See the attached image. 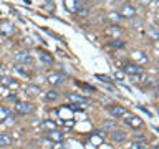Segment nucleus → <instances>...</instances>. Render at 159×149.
Returning a JSON list of instances; mask_svg holds the SVG:
<instances>
[{
	"label": "nucleus",
	"instance_id": "obj_1",
	"mask_svg": "<svg viewBox=\"0 0 159 149\" xmlns=\"http://www.w3.org/2000/svg\"><path fill=\"white\" fill-rule=\"evenodd\" d=\"M119 13H121V17L133 18L134 15H136V8H134L131 3H124L123 7H121V10H119Z\"/></svg>",
	"mask_w": 159,
	"mask_h": 149
},
{
	"label": "nucleus",
	"instance_id": "obj_2",
	"mask_svg": "<svg viewBox=\"0 0 159 149\" xmlns=\"http://www.w3.org/2000/svg\"><path fill=\"white\" fill-rule=\"evenodd\" d=\"M13 60H15L17 63L27 65V63H32V55H30L28 52H18V53H15Z\"/></svg>",
	"mask_w": 159,
	"mask_h": 149
},
{
	"label": "nucleus",
	"instance_id": "obj_3",
	"mask_svg": "<svg viewBox=\"0 0 159 149\" xmlns=\"http://www.w3.org/2000/svg\"><path fill=\"white\" fill-rule=\"evenodd\" d=\"M108 111H109V114H111V116H114V118H123V116H126V109H124L123 106H118V104L109 106Z\"/></svg>",
	"mask_w": 159,
	"mask_h": 149
},
{
	"label": "nucleus",
	"instance_id": "obj_4",
	"mask_svg": "<svg viewBox=\"0 0 159 149\" xmlns=\"http://www.w3.org/2000/svg\"><path fill=\"white\" fill-rule=\"evenodd\" d=\"M15 109H17V111H18L20 114H27V113H32V111H33V104H32V103L20 101V103H17Z\"/></svg>",
	"mask_w": 159,
	"mask_h": 149
},
{
	"label": "nucleus",
	"instance_id": "obj_5",
	"mask_svg": "<svg viewBox=\"0 0 159 149\" xmlns=\"http://www.w3.org/2000/svg\"><path fill=\"white\" fill-rule=\"evenodd\" d=\"M66 99H68V101H71V103H76V104H88V98L81 96V94L70 93L68 96H66Z\"/></svg>",
	"mask_w": 159,
	"mask_h": 149
},
{
	"label": "nucleus",
	"instance_id": "obj_6",
	"mask_svg": "<svg viewBox=\"0 0 159 149\" xmlns=\"http://www.w3.org/2000/svg\"><path fill=\"white\" fill-rule=\"evenodd\" d=\"M124 71L128 74H138V73H144V68L139 66V65H134V63H128L124 66Z\"/></svg>",
	"mask_w": 159,
	"mask_h": 149
},
{
	"label": "nucleus",
	"instance_id": "obj_7",
	"mask_svg": "<svg viewBox=\"0 0 159 149\" xmlns=\"http://www.w3.org/2000/svg\"><path fill=\"white\" fill-rule=\"evenodd\" d=\"M65 79H66V78H65V74H61V73H52L48 76V81L52 84H55V86H57V84H61Z\"/></svg>",
	"mask_w": 159,
	"mask_h": 149
},
{
	"label": "nucleus",
	"instance_id": "obj_8",
	"mask_svg": "<svg viewBox=\"0 0 159 149\" xmlns=\"http://www.w3.org/2000/svg\"><path fill=\"white\" fill-rule=\"evenodd\" d=\"M111 139L114 142H123L126 139V133L121 131V129H113L111 131Z\"/></svg>",
	"mask_w": 159,
	"mask_h": 149
},
{
	"label": "nucleus",
	"instance_id": "obj_9",
	"mask_svg": "<svg viewBox=\"0 0 159 149\" xmlns=\"http://www.w3.org/2000/svg\"><path fill=\"white\" fill-rule=\"evenodd\" d=\"M38 58H40V61H43L45 65H53V56H52V55H48L47 52H40Z\"/></svg>",
	"mask_w": 159,
	"mask_h": 149
},
{
	"label": "nucleus",
	"instance_id": "obj_10",
	"mask_svg": "<svg viewBox=\"0 0 159 149\" xmlns=\"http://www.w3.org/2000/svg\"><path fill=\"white\" fill-rule=\"evenodd\" d=\"M48 138L52 139V141H63V133L57 131V129H52V131H48Z\"/></svg>",
	"mask_w": 159,
	"mask_h": 149
},
{
	"label": "nucleus",
	"instance_id": "obj_11",
	"mask_svg": "<svg viewBox=\"0 0 159 149\" xmlns=\"http://www.w3.org/2000/svg\"><path fill=\"white\" fill-rule=\"evenodd\" d=\"M12 144V138L8 134H0V147H8Z\"/></svg>",
	"mask_w": 159,
	"mask_h": 149
},
{
	"label": "nucleus",
	"instance_id": "obj_12",
	"mask_svg": "<svg viewBox=\"0 0 159 149\" xmlns=\"http://www.w3.org/2000/svg\"><path fill=\"white\" fill-rule=\"evenodd\" d=\"M10 27V22L8 20H2V22H0V30H2L3 33H7V35H10L13 32V28H8Z\"/></svg>",
	"mask_w": 159,
	"mask_h": 149
},
{
	"label": "nucleus",
	"instance_id": "obj_13",
	"mask_svg": "<svg viewBox=\"0 0 159 149\" xmlns=\"http://www.w3.org/2000/svg\"><path fill=\"white\" fill-rule=\"evenodd\" d=\"M65 5H68V8L71 10V12H76L80 8V2L78 0H65Z\"/></svg>",
	"mask_w": 159,
	"mask_h": 149
},
{
	"label": "nucleus",
	"instance_id": "obj_14",
	"mask_svg": "<svg viewBox=\"0 0 159 149\" xmlns=\"http://www.w3.org/2000/svg\"><path fill=\"white\" fill-rule=\"evenodd\" d=\"M10 118V109L0 106V121H5V119Z\"/></svg>",
	"mask_w": 159,
	"mask_h": 149
},
{
	"label": "nucleus",
	"instance_id": "obj_15",
	"mask_svg": "<svg viewBox=\"0 0 159 149\" xmlns=\"http://www.w3.org/2000/svg\"><path fill=\"white\" fill-rule=\"evenodd\" d=\"M148 35L151 37L152 40H159V28H156V27H151L148 30Z\"/></svg>",
	"mask_w": 159,
	"mask_h": 149
},
{
	"label": "nucleus",
	"instance_id": "obj_16",
	"mask_svg": "<svg viewBox=\"0 0 159 149\" xmlns=\"http://www.w3.org/2000/svg\"><path fill=\"white\" fill-rule=\"evenodd\" d=\"M45 99H47V101H55V99H58V93L55 91V89H52V91H48L45 94Z\"/></svg>",
	"mask_w": 159,
	"mask_h": 149
},
{
	"label": "nucleus",
	"instance_id": "obj_17",
	"mask_svg": "<svg viewBox=\"0 0 159 149\" xmlns=\"http://www.w3.org/2000/svg\"><path fill=\"white\" fill-rule=\"evenodd\" d=\"M42 129H45V131H52V129H55V123H52V121H45V123H42Z\"/></svg>",
	"mask_w": 159,
	"mask_h": 149
},
{
	"label": "nucleus",
	"instance_id": "obj_18",
	"mask_svg": "<svg viewBox=\"0 0 159 149\" xmlns=\"http://www.w3.org/2000/svg\"><path fill=\"white\" fill-rule=\"evenodd\" d=\"M126 123L128 124H134V126H139V124H141V121H138V118H134V116H128V119H126Z\"/></svg>",
	"mask_w": 159,
	"mask_h": 149
},
{
	"label": "nucleus",
	"instance_id": "obj_19",
	"mask_svg": "<svg viewBox=\"0 0 159 149\" xmlns=\"http://www.w3.org/2000/svg\"><path fill=\"white\" fill-rule=\"evenodd\" d=\"M131 79H134V81H143V79H146V76H144V73H138V74H131Z\"/></svg>",
	"mask_w": 159,
	"mask_h": 149
},
{
	"label": "nucleus",
	"instance_id": "obj_20",
	"mask_svg": "<svg viewBox=\"0 0 159 149\" xmlns=\"http://www.w3.org/2000/svg\"><path fill=\"white\" fill-rule=\"evenodd\" d=\"M119 32H121V30H119L118 27H113V28H109L106 33H108V35H119Z\"/></svg>",
	"mask_w": 159,
	"mask_h": 149
},
{
	"label": "nucleus",
	"instance_id": "obj_21",
	"mask_svg": "<svg viewBox=\"0 0 159 149\" xmlns=\"http://www.w3.org/2000/svg\"><path fill=\"white\" fill-rule=\"evenodd\" d=\"M96 78L99 79V81H104V83H111V78H109V76H103V74H98Z\"/></svg>",
	"mask_w": 159,
	"mask_h": 149
},
{
	"label": "nucleus",
	"instance_id": "obj_22",
	"mask_svg": "<svg viewBox=\"0 0 159 149\" xmlns=\"http://www.w3.org/2000/svg\"><path fill=\"white\" fill-rule=\"evenodd\" d=\"M13 81H12V78H8V76H3L2 78V84H7V86H10Z\"/></svg>",
	"mask_w": 159,
	"mask_h": 149
},
{
	"label": "nucleus",
	"instance_id": "obj_23",
	"mask_svg": "<svg viewBox=\"0 0 159 149\" xmlns=\"http://www.w3.org/2000/svg\"><path fill=\"white\" fill-rule=\"evenodd\" d=\"M124 42H111V47H123Z\"/></svg>",
	"mask_w": 159,
	"mask_h": 149
},
{
	"label": "nucleus",
	"instance_id": "obj_24",
	"mask_svg": "<svg viewBox=\"0 0 159 149\" xmlns=\"http://www.w3.org/2000/svg\"><path fill=\"white\" fill-rule=\"evenodd\" d=\"M149 2H151V0H138V3H139V5H148Z\"/></svg>",
	"mask_w": 159,
	"mask_h": 149
},
{
	"label": "nucleus",
	"instance_id": "obj_25",
	"mask_svg": "<svg viewBox=\"0 0 159 149\" xmlns=\"http://www.w3.org/2000/svg\"><path fill=\"white\" fill-rule=\"evenodd\" d=\"M154 149H159V144H156V146H154Z\"/></svg>",
	"mask_w": 159,
	"mask_h": 149
},
{
	"label": "nucleus",
	"instance_id": "obj_26",
	"mask_svg": "<svg viewBox=\"0 0 159 149\" xmlns=\"http://www.w3.org/2000/svg\"><path fill=\"white\" fill-rule=\"evenodd\" d=\"M0 73H2V65H0Z\"/></svg>",
	"mask_w": 159,
	"mask_h": 149
},
{
	"label": "nucleus",
	"instance_id": "obj_27",
	"mask_svg": "<svg viewBox=\"0 0 159 149\" xmlns=\"http://www.w3.org/2000/svg\"><path fill=\"white\" fill-rule=\"evenodd\" d=\"M157 12H159V3H157Z\"/></svg>",
	"mask_w": 159,
	"mask_h": 149
},
{
	"label": "nucleus",
	"instance_id": "obj_28",
	"mask_svg": "<svg viewBox=\"0 0 159 149\" xmlns=\"http://www.w3.org/2000/svg\"><path fill=\"white\" fill-rule=\"evenodd\" d=\"M157 111H159V108H157Z\"/></svg>",
	"mask_w": 159,
	"mask_h": 149
}]
</instances>
